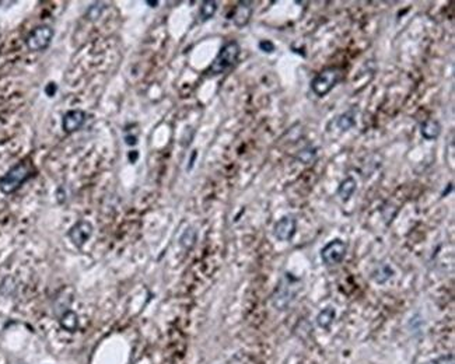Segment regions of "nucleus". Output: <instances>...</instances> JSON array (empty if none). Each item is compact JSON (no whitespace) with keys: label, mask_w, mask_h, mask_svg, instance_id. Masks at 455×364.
I'll return each mask as SVG.
<instances>
[{"label":"nucleus","mask_w":455,"mask_h":364,"mask_svg":"<svg viewBox=\"0 0 455 364\" xmlns=\"http://www.w3.org/2000/svg\"><path fill=\"white\" fill-rule=\"evenodd\" d=\"M240 52H241V48H240V44L237 41H228L227 44L220 49L216 59L213 61L209 71L212 75H222L224 71H227L231 66L235 65Z\"/></svg>","instance_id":"2"},{"label":"nucleus","mask_w":455,"mask_h":364,"mask_svg":"<svg viewBox=\"0 0 455 364\" xmlns=\"http://www.w3.org/2000/svg\"><path fill=\"white\" fill-rule=\"evenodd\" d=\"M335 318H336V311H335L334 307H325L321 313L318 314V317H317V324H318L319 328L325 329V331H328L331 328V325L334 324Z\"/></svg>","instance_id":"13"},{"label":"nucleus","mask_w":455,"mask_h":364,"mask_svg":"<svg viewBox=\"0 0 455 364\" xmlns=\"http://www.w3.org/2000/svg\"><path fill=\"white\" fill-rule=\"evenodd\" d=\"M101 10H102L101 5H93L90 7V10H88V17H90V19H96V17L100 15Z\"/></svg>","instance_id":"20"},{"label":"nucleus","mask_w":455,"mask_h":364,"mask_svg":"<svg viewBox=\"0 0 455 364\" xmlns=\"http://www.w3.org/2000/svg\"><path fill=\"white\" fill-rule=\"evenodd\" d=\"M392 276H394V270H392L387 263L379 265L378 268L373 272V279H374L377 283H385V282H388Z\"/></svg>","instance_id":"15"},{"label":"nucleus","mask_w":455,"mask_h":364,"mask_svg":"<svg viewBox=\"0 0 455 364\" xmlns=\"http://www.w3.org/2000/svg\"><path fill=\"white\" fill-rule=\"evenodd\" d=\"M294 293L292 292V282H288L287 286L283 283L279 284V288L276 294H275V305L278 310H286L288 303L293 299Z\"/></svg>","instance_id":"10"},{"label":"nucleus","mask_w":455,"mask_h":364,"mask_svg":"<svg viewBox=\"0 0 455 364\" xmlns=\"http://www.w3.org/2000/svg\"><path fill=\"white\" fill-rule=\"evenodd\" d=\"M356 188H357V182H356V179L353 177L344 178L338 188V196L343 202H346V201H349L350 197H352V195L356 191Z\"/></svg>","instance_id":"12"},{"label":"nucleus","mask_w":455,"mask_h":364,"mask_svg":"<svg viewBox=\"0 0 455 364\" xmlns=\"http://www.w3.org/2000/svg\"><path fill=\"white\" fill-rule=\"evenodd\" d=\"M46 94H48V96H53V94H55V91H56V86L55 84H53V83H49V84H48V87H46Z\"/></svg>","instance_id":"21"},{"label":"nucleus","mask_w":455,"mask_h":364,"mask_svg":"<svg viewBox=\"0 0 455 364\" xmlns=\"http://www.w3.org/2000/svg\"><path fill=\"white\" fill-rule=\"evenodd\" d=\"M348 253V245L342 240H332L322 248L321 251V258L322 262L328 266H335L343 262L344 257Z\"/></svg>","instance_id":"5"},{"label":"nucleus","mask_w":455,"mask_h":364,"mask_svg":"<svg viewBox=\"0 0 455 364\" xmlns=\"http://www.w3.org/2000/svg\"><path fill=\"white\" fill-rule=\"evenodd\" d=\"M252 17V3L251 2H240L233 14V23L240 28H243L249 23Z\"/></svg>","instance_id":"9"},{"label":"nucleus","mask_w":455,"mask_h":364,"mask_svg":"<svg viewBox=\"0 0 455 364\" xmlns=\"http://www.w3.org/2000/svg\"><path fill=\"white\" fill-rule=\"evenodd\" d=\"M420 133L426 140H434V139L440 136L441 133L440 122L435 121V119H427V121L422 122Z\"/></svg>","instance_id":"11"},{"label":"nucleus","mask_w":455,"mask_h":364,"mask_svg":"<svg viewBox=\"0 0 455 364\" xmlns=\"http://www.w3.org/2000/svg\"><path fill=\"white\" fill-rule=\"evenodd\" d=\"M31 175L30 164L26 161L19 162L17 166L10 168L3 177L0 178V191L6 195L13 193L21 187V184L27 181Z\"/></svg>","instance_id":"1"},{"label":"nucleus","mask_w":455,"mask_h":364,"mask_svg":"<svg viewBox=\"0 0 455 364\" xmlns=\"http://www.w3.org/2000/svg\"><path fill=\"white\" fill-rule=\"evenodd\" d=\"M315 157H317V149L308 147V149H304L297 154V160L300 162H304V164H311L315 160Z\"/></svg>","instance_id":"18"},{"label":"nucleus","mask_w":455,"mask_h":364,"mask_svg":"<svg viewBox=\"0 0 455 364\" xmlns=\"http://www.w3.org/2000/svg\"><path fill=\"white\" fill-rule=\"evenodd\" d=\"M217 10V3L216 2H213V0H208V2H203L202 6H201V11H199V14H201V20L202 21H208L212 19L214 13Z\"/></svg>","instance_id":"16"},{"label":"nucleus","mask_w":455,"mask_h":364,"mask_svg":"<svg viewBox=\"0 0 455 364\" xmlns=\"http://www.w3.org/2000/svg\"><path fill=\"white\" fill-rule=\"evenodd\" d=\"M259 49L265 52V53H272V52H275V44L272 41L263 40L259 42Z\"/></svg>","instance_id":"19"},{"label":"nucleus","mask_w":455,"mask_h":364,"mask_svg":"<svg viewBox=\"0 0 455 364\" xmlns=\"http://www.w3.org/2000/svg\"><path fill=\"white\" fill-rule=\"evenodd\" d=\"M297 230V223L296 219L292 216H284L275 224V237L278 238L279 241H290L294 237Z\"/></svg>","instance_id":"7"},{"label":"nucleus","mask_w":455,"mask_h":364,"mask_svg":"<svg viewBox=\"0 0 455 364\" xmlns=\"http://www.w3.org/2000/svg\"><path fill=\"white\" fill-rule=\"evenodd\" d=\"M91 235H93V226L87 220L77 222L69 231V238L71 240V243L79 248L83 247L90 240Z\"/></svg>","instance_id":"6"},{"label":"nucleus","mask_w":455,"mask_h":364,"mask_svg":"<svg viewBox=\"0 0 455 364\" xmlns=\"http://www.w3.org/2000/svg\"><path fill=\"white\" fill-rule=\"evenodd\" d=\"M86 122V112L81 110H71V111L66 112L63 121H62V126L66 133H71L76 132L83 126V123Z\"/></svg>","instance_id":"8"},{"label":"nucleus","mask_w":455,"mask_h":364,"mask_svg":"<svg viewBox=\"0 0 455 364\" xmlns=\"http://www.w3.org/2000/svg\"><path fill=\"white\" fill-rule=\"evenodd\" d=\"M354 115L353 112H344L342 114L340 117L338 118V121H336V125L339 126V129H342V131H349L350 128L354 126Z\"/></svg>","instance_id":"17"},{"label":"nucleus","mask_w":455,"mask_h":364,"mask_svg":"<svg viewBox=\"0 0 455 364\" xmlns=\"http://www.w3.org/2000/svg\"><path fill=\"white\" fill-rule=\"evenodd\" d=\"M340 76H342V73L338 67H326L324 70L317 73L311 80V90L315 96L321 97V98L328 96L339 83Z\"/></svg>","instance_id":"3"},{"label":"nucleus","mask_w":455,"mask_h":364,"mask_svg":"<svg viewBox=\"0 0 455 364\" xmlns=\"http://www.w3.org/2000/svg\"><path fill=\"white\" fill-rule=\"evenodd\" d=\"M53 38V30L49 26L35 27L27 37L26 45L32 52H40L51 45Z\"/></svg>","instance_id":"4"},{"label":"nucleus","mask_w":455,"mask_h":364,"mask_svg":"<svg viewBox=\"0 0 455 364\" xmlns=\"http://www.w3.org/2000/svg\"><path fill=\"white\" fill-rule=\"evenodd\" d=\"M423 364H440V361H437V360H433V361H427V363H423Z\"/></svg>","instance_id":"22"},{"label":"nucleus","mask_w":455,"mask_h":364,"mask_svg":"<svg viewBox=\"0 0 455 364\" xmlns=\"http://www.w3.org/2000/svg\"><path fill=\"white\" fill-rule=\"evenodd\" d=\"M61 325L62 328L66 329L67 332H75V331L79 328V318H77V314L70 311V310L66 311V313L61 317Z\"/></svg>","instance_id":"14"}]
</instances>
